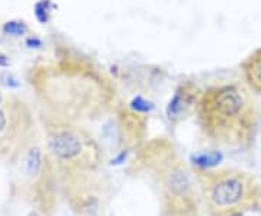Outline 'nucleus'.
I'll list each match as a JSON object with an SVG mask.
<instances>
[{"mask_svg": "<svg viewBox=\"0 0 261 216\" xmlns=\"http://www.w3.org/2000/svg\"><path fill=\"white\" fill-rule=\"evenodd\" d=\"M205 125L214 132H226L247 122L250 103L243 90L235 85L215 86L207 89L200 100Z\"/></svg>", "mask_w": 261, "mask_h": 216, "instance_id": "1", "label": "nucleus"}, {"mask_svg": "<svg viewBox=\"0 0 261 216\" xmlns=\"http://www.w3.org/2000/svg\"><path fill=\"white\" fill-rule=\"evenodd\" d=\"M244 184L240 179H226L218 183L212 192V200L218 206H231L241 200Z\"/></svg>", "mask_w": 261, "mask_h": 216, "instance_id": "2", "label": "nucleus"}, {"mask_svg": "<svg viewBox=\"0 0 261 216\" xmlns=\"http://www.w3.org/2000/svg\"><path fill=\"white\" fill-rule=\"evenodd\" d=\"M51 150L56 152L60 158H73L82 151V142L79 137L73 132H60L53 137L49 142Z\"/></svg>", "mask_w": 261, "mask_h": 216, "instance_id": "3", "label": "nucleus"}, {"mask_svg": "<svg viewBox=\"0 0 261 216\" xmlns=\"http://www.w3.org/2000/svg\"><path fill=\"white\" fill-rule=\"evenodd\" d=\"M190 85L181 86L180 90L176 92L174 97L170 100L167 107V115L170 119H178L181 118L185 113L187 112V109L193 103V92L189 90Z\"/></svg>", "mask_w": 261, "mask_h": 216, "instance_id": "4", "label": "nucleus"}, {"mask_svg": "<svg viewBox=\"0 0 261 216\" xmlns=\"http://www.w3.org/2000/svg\"><path fill=\"white\" fill-rule=\"evenodd\" d=\"M244 73L250 86L261 94V49L255 51L244 63Z\"/></svg>", "mask_w": 261, "mask_h": 216, "instance_id": "5", "label": "nucleus"}, {"mask_svg": "<svg viewBox=\"0 0 261 216\" xmlns=\"http://www.w3.org/2000/svg\"><path fill=\"white\" fill-rule=\"evenodd\" d=\"M222 160V154L218 151H212V152H203V154H196L192 155V161L193 164L199 166V167H214L216 164H219Z\"/></svg>", "mask_w": 261, "mask_h": 216, "instance_id": "6", "label": "nucleus"}, {"mask_svg": "<svg viewBox=\"0 0 261 216\" xmlns=\"http://www.w3.org/2000/svg\"><path fill=\"white\" fill-rule=\"evenodd\" d=\"M41 167V152L37 148L31 150L27 155V160H25V171L28 173L29 176L35 174L38 170Z\"/></svg>", "mask_w": 261, "mask_h": 216, "instance_id": "7", "label": "nucleus"}, {"mask_svg": "<svg viewBox=\"0 0 261 216\" xmlns=\"http://www.w3.org/2000/svg\"><path fill=\"white\" fill-rule=\"evenodd\" d=\"M189 181L187 177L185 176V173H174L171 177V187L174 188L176 192H183L187 187Z\"/></svg>", "mask_w": 261, "mask_h": 216, "instance_id": "8", "label": "nucleus"}, {"mask_svg": "<svg viewBox=\"0 0 261 216\" xmlns=\"http://www.w3.org/2000/svg\"><path fill=\"white\" fill-rule=\"evenodd\" d=\"M25 29L27 28H25V25L22 22H8L5 25V31L12 34V35H20V34L25 32Z\"/></svg>", "mask_w": 261, "mask_h": 216, "instance_id": "9", "label": "nucleus"}, {"mask_svg": "<svg viewBox=\"0 0 261 216\" xmlns=\"http://www.w3.org/2000/svg\"><path fill=\"white\" fill-rule=\"evenodd\" d=\"M130 106H132L134 109H137V111H142V112H148V111H151V109L154 107L152 104L148 103L147 100H144L142 97H135V99L132 100Z\"/></svg>", "mask_w": 261, "mask_h": 216, "instance_id": "10", "label": "nucleus"}, {"mask_svg": "<svg viewBox=\"0 0 261 216\" xmlns=\"http://www.w3.org/2000/svg\"><path fill=\"white\" fill-rule=\"evenodd\" d=\"M5 123H6V119H5V115L0 112V131L3 129V126H5Z\"/></svg>", "mask_w": 261, "mask_h": 216, "instance_id": "11", "label": "nucleus"}, {"mask_svg": "<svg viewBox=\"0 0 261 216\" xmlns=\"http://www.w3.org/2000/svg\"><path fill=\"white\" fill-rule=\"evenodd\" d=\"M29 216H38V215H37V213H31V215H29Z\"/></svg>", "mask_w": 261, "mask_h": 216, "instance_id": "12", "label": "nucleus"}, {"mask_svg": "<svg viewBox=\"0 0 261 216\" xmlns=\"http://www.w3.org/2000/svg\"><path fill=\"white\" fill-rule=\"evenodd\" d=\"M232 216H243V215H240V213H235V215H232Z\"/></svg>", "mask_w": 261, "mask_h": 216, "instance_id": "13", "label": "nucleus"}]
</instances>
